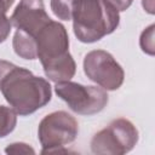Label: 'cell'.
<instances>
[{"instance_id":"6da1fadb","label":"cell","mask_w":155,"mask_h":155,"mask_svg":"<svg viewBox=\"0 0 155 155\" xmlns=\"http://www.w3.org/2000/svg\"><path fill=\"white\" fill-rule=\"evenodd\" d=\"M0 91L21 116L35 113L52 97L51 85L46 79L4 59H0Z\"/></svg>"},{"instance_id":"7a4b0ae2","label":"cell","mask_w":155,"mask_h":155,"mask_svg":"<svg viewBox=\"0 0 155 155\" xmlns=\"http://www.w3.org/2000/svg\"><path fill=\"white\" fill-rule=\"evenodd\" d=\"M71 21L78 40L92 44L119 27L120 15L105 0H78Z\"/></svg>"},{"instance_id":"3957f363","label":"cell","mask_w":155,"mask_h":155,"mask_svg":"<svg viewBox=\"0 0 155 155\" xmlns=\"http://www.w3.org/2000/svg\"><path fill=\"white\" fill-rule=\"evenodd\" d=\"M138 130L127 119L113 120L91 139V150L97 155H122L138 143Z\"/></svg>"},{"instance_id":"277c9868","label":"cell","mask_w":155,"mask_h":155,"mask_svg":"<svg viewBox=\"0 0 155 155\" xmlns=\"http://www.w3.org/2000/svg\"><path fill=\"white\" fill-rule=\"evenodd\" d=\"M56 94L64 101L68 107L80 115H94L102 111L109 101L104 88L97 86H86L73 81L57 82Z\"/></svg>"},{"instance_id":"5b68a950","label":"cell","mask_w":155,"mask_h":155,"mask_svg":"<svg viewBox=\"0 0 155 155\" xmlns=\"http://www.w3.org/2000/svg\"><path fill=\"white\" fill-rule=\"evenodd\" d=\"M78 133L79 124L69 113L58 110L46 115L38 127V138L42 145L41 154H47L54 148L73 143Z\"/></svg>"},{"instance_id":"8992f818","label":"cell","mask_w":155,"mask_h":155,"mask_svg":"<svg viewBox=\"0 0 155 155\" xmlns=\"http://www.w3.org/2000/svg\"><path fill=\"white\" fill-rule=\"evenodd\" d=\"M85 75L105 91H115L125 80V71L111 53L104 50H93L84 58Z\"/></svg>"},{"instance_id":"52a82bcc","label":"cell","mask_w":155,"mask_h":155,"mask_svg":"<svg viewBox=\"0 0 155 155\" xmlns=\"http://www.w3.org/2000/svg\"><path fill=\"white\" fill-rule=\"evenodd\" d=\"M38 58L46 64L69 52V36L65 27L56 21H50L35 36Z\"/></svg>"},{"instance_id":"ba28073f","label":"cell","mask_w":155,"mask_h":155,"mask_svg":"<svg viewBox=\"0 0 155 155\" xmlns=\"http://www.w3.org/2000/svg\"><path fill=\"white\" fill-rule=\"evenodd\" d=\"M10 21L16 29L36 36L38 33L51 21L42 0H21L12 12Z\"/></svg>"},{"instance_id":"9c48e42d","label":"cell","mask_w":155,"mask_h":155,"mask_svg":"<svg viewBox=\"0 0 155 155\" xmlns=\"http://www.w3.org/2000/svg\"><path fill=\"white\" fill-rule=\"evenodd\" d=\"M42 68L46 78H48V80L56 84L71 80L76 71V64L70 52L46 64H42Z\"/></svg>"},{"instance_id":"30bf717a","label":"cell","mask_w":155,"mask_h":155,"mask_svg":"<svg viewBox=\"0 0 155 155\" xmlns=\"http://www.w3.org/2000/svg\"><path fill=\"white\" fill-rule=\"evenodd\" d=\"M12 47L17 56L23 59L33 61L38 58V48H36V39L35 36L28 34L24 30L17 29L13 39Z\"/></svg>"},{"instance_id":"8fae6325","label":"cell","mask_w":155,"mask_h":155,"mask_svg":"<svg viewBox=\"0 0 155 155\" xmlns=\"http://www.w3.org/2000/svg\"><path fill=\"white\" fill-rule=\"evenodd\" d=\"M17 125V113L6 105H0V138L8 136Z\"/></svg>"},{"instance_id":"7c38bea8","label":"cell","mask_w":155,"mask_h":155,"mask_svg":"<svg viewBox=\"0 0 155 155\" xmlns=\"http://www.w3.org/2000/svg\"><path fill=\"white\" fill-rule=\"evenodd\" d=\"M78 0H51L50 6L53 15L61 21H71Z\"/></svg>"},{"instance_id":"4fadbf2b","label":"cell","mask_w":155,"mask_h":155,"mask_svg":"<svg viewBox=\"0 0 155 155\" xmlns=\"http://www.w3.org/2000/svg\"><path fill=\"white\" fill-rule=\"evenodd\" d=\"M154 29L155 25L150 24L148 28H145L139 38V46L142 51L149 56L155 54V42H154Z\"/></svg>"},{"instance_id":"5bb4252c","label":"cell","mask_w":155,"mask_h":155,"mask_svg":"<svg viewBox=\"0 0 155 155\" xmlns=\"http://www.w3.org/2000/svg\"><path fill=\"white\" fill-rule=\"evenodd\" d=\"M8 8L10 7L7 6V4L4 0H0V44L8 38L12 28V23L10 18L6 16Z\"/></svg>"},{"instance_id":"9a60e30c","label":"cell","mask_w":155,"mask_h":155,"mask_svg":"<svg viewBox=\"0 0 155 155\" xmlns=\"http://www.w3.org/2000/svg\"><path fill=\"white\" fill-rule=\"evenodd\" d=\"M6 154H35V150L27 143L17 142V143H11L5 148Z\"/></svg>"},{"instance_id":"2e32d148","label":"cell","mask_w":155,"mask_h":155,"mask_svg":"<svg viewBox=\"0 0 155 155\" xmlns=\"http://www.w3.org/2000/svg\"><path fill=\"white\" fill-rule=\"evenodd\" d=\"M105 1L109 2L117 12L126 11L133 2V0H105Z\"/></svg>"},{"instance_id":"e0dca14e","label":"cell","mask_w":155,"mask_h":155,"mask_svg":"<svg viewBox=\"0 0 155 155\" xmlns=\"http://www.w3.org/2000/svg\"><path fill=\"white\" fill-rule=\"evenodd\" d=\"M142 6L149 15L155 13V0H142Z\"/></svg>"},{"instance_id":"ac0fdd59","label":"cell","mask_w":155,"mask_h":155,"mask_svg":"<svg viewBox=\"0 0 155 155\" xmlns=\"http://www.w3.org/2000/svg\"><path fill=\"white\" fill-rule=\"evenodd\" d=\"M4 1L7 4V6H8V7H11V6H12V4L15 2V0H4Z\"/></svg>"}]
</instances>
